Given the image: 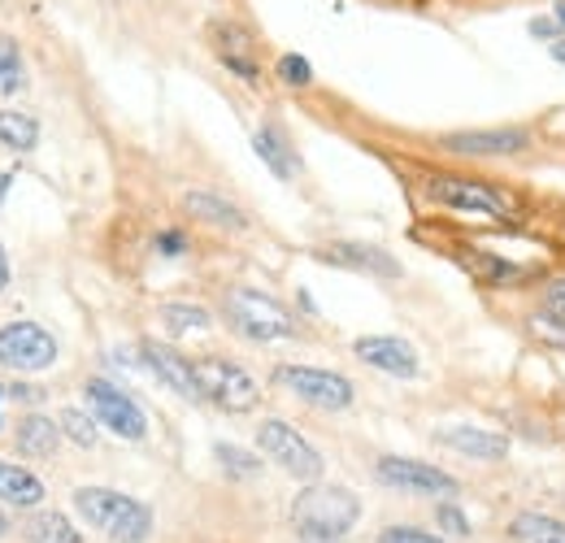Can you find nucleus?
<instances>
[{"label":"nucleus","mask_w":565,"mask_h":543,"mask_svg":"<svg viewBox=\"0 0 565 543\" xmlns=\"http://www.w3.org/2000/svg\"><path fill=\"white\" fill-rule=\"evenodd\" d=\"M74 509L87 526H96L114 543H143L152 535V509L136 496L114 491V487H78Z\"/></svg>","instance_id":"obj_1"},{"label":"nucleus","mask_w":565,"mask_h":543,"mask_svg":"<svg viewBox=\"0 0 565 543\" xmlns=\"http://www.w3.org/2000/svg\"><path fill=\"white\" fill-rule=\"evenodd\" d=\"M361 518V500L349 487H305L291 500V526L305 543H335L344 540Z\"/></svg>","instance_id":"obj_2"},{"label":"nucleus","mask_w":565,"mask_h":543,"mask_svg":"<svg viewBox=\"0 0 565 543\" xmlns=\"http://www.w3.org/2000/svg\"><path fill=\"white\" fill-rule=\"evenodd\" d=\"M222 318L231 322V331H239L244 340L253 343L291 340L300 331L296 318H291V309L282 300H275V296L257 291V287H231L222 296Z\"/></svg>","instance_id":"obj_3"},{"label":"nucleus","mask_w":565,"mask_h":543,"mask_svg":"<svg viewBox=\"0 0 565 543\" xmlns=\"http://www.w3.org/2000/svg\"><path fill=\"white\" fill-rule=\"evenodd\" d=\"M426 196L452 213H470V217H488V222H509L513 201L509 192H500L488 179H470V174H430L426 179Z\"/></svg>","instance_id":"obj_4"},{"label":"nucleus","mask_w":565,"mask_h":543,"mask_svg":"<svg viewBox=\"0 0 565 543\" xmlns=\"http://www.w3.org/2000/svg\"><path fill=\"white\" fill-rule=\"evenodd\" d=\"M196 379H201L205 401H213L222 413H253L262 405L257 379L226 356H196Z\"/></svg>","instance_id":"obj_5"},{"label":"nucleus","mask_w":565,"mask_h":543,"mask_svg":"<svg viewBox=\"0 0 565 543\" xmlns=\"http://www.w3.org/2000/svg\"><path fill=\"white\" fill-rule=\"evenodd\" d=\"M275 383L282 392H291L296 401L322 408V413H340V408L353 405V383L335 370H318V365H279L275 370Z\"/></svg>","instance_id":"obj_6"},{"label":"nucleus","mask_w":565,"mask_h":543,"mask_svg":"<svg viewBox=\"0 0 565 543\" xmlns=\"http://www.w3.org/2000/svg\"><path fill=\"white\" fill-rule=\"evenodd\" d=\"M257 448H262L279 470H287V475L300 478V482L322 478V457H318V448H313L300 430H291L282 417H266V422L257 426Z\"/></svg>","instance_id":"obj_7"},{"label":"nucleus","mask_w":565,"mask_h":543,"mask_svg":"<svg viewBox=\"0 0 565 543\" xmlns=\"http://www.w3.org/2000/svg\"><path fill=\"white\" fill-rule=\"evenodd\" d=\"M83 396H87V405H92V417H96L105 430H114L118 439L140 444L143 435H148L143 408L136 405L122 387H114L109 379H87V383H83Z\"/></svg>","instance_id":"obj_8"},{"label":"nucleus","mask_w":565,"mask_h":543,"mask_svg":"<svg viewBox=\"0 0 565 543\" xmlns=\"http://www.w3.org/2000/svg\"><path fill=\"white\" fill-rule=\"evenodd\" d=\"M57 361V340L40 322H9L0 327V365L18 374L49 370Z\"/></svg>","instance_id":"obj_9"},{"label":"nucleus","mask_w":565,"mask_h":543,"mask_svg":"<svg viewBox=\"0 0 565 543\" xmlns=\"http://www.w3.org/2000/svg\"><path fill=\"white\" fill-rule=\"evenodd\" d=\"M374 475H379V482H387L396 491H409V496H457L461 491V482L448 470L414 461V457H379Z\"/></svg>","instance_id":"obj_10"},{"label":"nucleus","mask_w":565,"mask_h":543,"mask_svg":"<svg viewBox=\"0 0 565 543\" xmlns=\"http://www.w3.org/2000/svg\"><path fill=\"white\" fill-rule=\"evenodd\" d=\"M444 152L457 157H518L531 148V131L526 127H483V131H452L439 139Z\"/></svg>","instance_id":"obj_11"},{"label":"nucleus","mask_w":565,"mask_h":543,"mask_svg":"<svg viewBox=\"0 0 565 543\" xmlns=\"http://www.w3.org/2000/svg\"><path fill=\"white\" fill-rule=\"evenodd\" d=\"M140 361L170 387L179 392L183 401H205L201 392V379H196V361H188L183 352H174L170 343H157V340H143L140 343Z\"/></svg>","instance_id":"obj_12"},{"label":"nucleus","mask_w":565,"mask_h":543,"mask_svg":"<svg viewBox=\"0 0 565 543\" xmlns=\"http://www.w3.org/2000/svg\"><path fill=\"white\" fill-rule=\"evenodd\" d=\"M217 62L231 70L239 83H262V62H257V40L239 22H217L210 31Z\"/></svg>","instance_id":"obj_13"},{"label":"nucleus","mask_w":565,"mask_h":543,"mask_svg":"<svg viewBox=\"0 0 565 543\" xmlns=\"http://www.w3.org/2000/svg\"><path fill=\"white\" fill-rule=\"evenodd\" d=\"M353 352L365 365H374V370H383V374H392V379H414V374H418V352H414V343L396 340V336H361V340L353 343Z\"/></svg>","instance_id":"obj_14"},{"label":"nucleus","mask_w":565,"mask_h":543,"mask_svg":"<svg viewBox=\"0 0 565 543\" xmlns=\"http://www.w3.org/2000/svg\"><path fill=\"white\" fill-rule=\"evenodd\" d=\"M318 257L331 262V266H344V270L370 274V278H401V262L392 253L374 248V244H349L344 239V244H327Z\"/></svg>","instance_id":"obj_15"},{"label":"nucleus","mask_w":565,"mask_h":543,"mask_svg":"<svg viewBox=\"0 0 565 543\" xmlns=\"http://www.w3.org/2000/svg\"><path fill=\"white\" fill-rule=\"evenodd\" d=\"M435 439H439L444 448L461 453V457H475V461H504V457H509V439H504V435L479 430V426H470V422H461V426H444Z\"/></svg>","instance_id":"obj_16"},{"label":"nucleus","mask_w":565,"mask_h":543,"mask_svg":"<svg viewBox=\"0 0 565 543\" xmlns=\"http://www.w3.org/2000/svg\"><path fill=\"white\" fill-rule=\"evenodd\" d=\"M62 444V422L44 417V413H31L18 422V453L22 457H35V461H49Z\"/></svg>","instance_id":"obj_17"},{"label":"nucleus","mask_w":565,"mask_h":543,"mask_svg":"<svg viewBox=\"0 0 565 543\" xmlns=\"http://www.w3.org/2000/svg\"><path fill=\"white\" fill-rule=\"evenodd\" d=\"M44 496H49L44 482L31 475V470H22L13 461H0V504H9V509H35Z\"/></svg>","instance_id":"obj_18"},{"label":"nucleus","mask_w":565,"mask_h":543,"mask_svg":"<svg viewBox=\"0 0 565 543\" xmlns=\"http://www.w3.org/2000/svg\"><path fill=\"white\" fill-rule=\"evenodd\" d=\"M509 543H565V522L562 518H548V513H535V509H522L509 518Z\"/></svg>","instance_id":"obj_19"},{"label":"nucleus","mask_w":565,"mask_h":543,"mask_svg":"<svg viewBox=\"0 0 565 543\" xmlns=\"http://www.w3.org/2000/svg\"><path fill=\"white\" fill-rule=\"evenodd\" d=\"M183 209H188L196 222H210V226H222V231H244V226H248V217H244L235 204L213 196V192H188V196H183Z\"/></svg>","instance_id":"obj_20"},{"label":"nucleus","mask_w":565,"mask_h":543,"mask_svg":"<svg viewBox=\"0 0 565 543\" xmlns=\"http://www.w3.org/2000/svg\"><path fill=\"white\" fill-rule=\"evenodd\" d=\"M40 143V123L22 109H0V148L9 152H31Z\"/></svg>","instance_id":"obj_21"},{"label":"nucleus","mask_w":565,"mask_h":543,"mask_svg":"<svg viewBox=\"0 0 565 543\" xmlns=\"http://www.w3.org/2000/svg\"><path fill=\"white\" fill-rule=\"evenodd\" d=\"M253 148H257V157H262L279 179H291V174H296V152H291V143H287L275 127H262V131L253 136Z\"/></svg>","instance_id":"obj_22"},{"label":"nucleus","mask_w":565,"mask_h":543,"mask_svg":"<svg viewBox=\"0 0 565 543\" xmlns=\"http://www.w3.org/2000/svg\"><path fill=\"white\" fill-rule=\"evenodd\" d=\"M26 543H83L66 513H35L26 522Z\"/></svg>","instance_id":"obj_23"},{"label":"nucleus","mask_w":565,"mask_h":543,"mask_svg":"<svg viewBox=\"0 0 565 543\" xmlns=\"http://www.w3.org/2000/svg\"><path fill=\"white\" fill-rule=\"evenodd\" d=\"M161 322L174 331V336H188V331H210V313L201 305H183V300H170L161 305Z\"/></svg>","instance_id":"obj_24"},{"label":"nucleus","mask_w":565,"mask_h":543,"mask_svg":"<svg viewBox=\"0 0 565 543\" xmlns=\"http://www.w3.org/2000/svg\"><path fill=\"white\" fill-rule=\"evenodd\" d=\"M57 422H62V430L71 435L78 448H96L100 430H96V417H92V413H83V408H66Z\"/></svg>","instance_id":"obj_25"},{"label":"nucleus","mask_w":565,"mask_h":543,"mask_svg":"<svg viewBox=\"0 0 565 543\" xmlns=\"http://www.w3.org/2000/svg\"><path fill=\"white\" fill-rule=\"evenodd\" d=\"M275 74H279L282 87H313V66H309V57H300V53H282L279 62H275Z\"/></svg>","instance_id":"obj_26"},{"label":"nucleus","mask_w":565,"mask_h":543,"mask_svg":"<svg viewBox=\"0 0 565 543\" xmlns=\"http://www.w3.org/2000/svg\"><path fill=\"white\" fill-rule=\"evenodd\" d=\"M213 453H217L222 470H226L231 478H248L262 470V457H253V453H244V448H235V444H217Z\"/></svg>","instance_id":"obj_27"},{"label":"nucleus","mask_w":565,"mask_h":543,"mask_svg":"<svg viewBox=\"0 0 565 543\" xmlns=\"http://www.w3.org/2000/svg\"><path fill=\"white\" fill-rule=\"evenodd\" d=\"M0 87H4V96H13L22 87V53L4 35H0Z\"/></svg>","instance_id":"obj_28"},{"label":"nucleus","mask_w":565,"mask_h":543,"mask_svg":"<svg viewBox=\"0 0 565 543\" xmlns=\"http://www.w3.org/2000/svg\"><path fill=\"white\" fill-rule=\"evenodd\" d=\"M435 522H439L448 535H457V540H466V535H470V518H466L457 504H448V500L435 509Z\"/></svg>","instance_id":"obj_29"},{"label":"nucleus","mask_w":565,"mask_h":543,"mask_svg":"<svg viewBox=\"0 0 565 543\" xmlns=\"http://www.w3.org/2000/svg\"><path fill=\"white\" fill-rule=\"evenodd\" d=\"M544 318L557 322V327H565V274L544 287Z\"/></svg>","instance_id":"obj_30"},{"label":"nucleus","mask_w":565,"mask_h":543,"mask_svg":"<svg viewBox=\"0 0 565 543\" xmlns=\"http://www.w3.org/2000/svg\"><path fill=\"white\" fill-rule=\"evenodd\" d=\"M379 543H444V535H430V531H418V526H387Z\"/></svg>","instance_id":"obj_31"},{"label":"nucleus","mask_w":565,"mask_h":543,"mask_svg":"<svg viewBox=\"0 0 565 543\" xmlns=\"http://www.w3.org/2000/svg\"><path fill=\"white\" fill-rule=\"evenodd\" d=\"M152 244H157L161 257H183V253H188V235H183V231H161Z\"/></svg>","instance_id":"obj_32"},{"label":"nucleus","mask_w":565,"mask_h":543,"mask_svg":"<svg viewBox=\"0 0 565 543\" xmlns=\"http://www.w3.org/2000/svg\"><path fill=\"white\" fill-rule=\"evenodd\" d=\"M526 31H531L535 40H544V44H553V40H562L565 35L562 22H557L553 13H548V18H531V22H526Z\"/></svg>","instance_id":"obj_33"},{"label":"nucleus","mask_w":565,"mask_h":543,"mask_svg":"<svg viewBox=\"0 0 565 543\" xmlns=\"http://www.w3.org/2000/svg\"><path fill=\"white\" fill-rule=\"evenodd\" d=\"M548 53H553V62H562V66H565V35H562V40H553V44H548Z\"/></svg>","instance_id":"obj_34"},{"label":"nucleus","mask_w":565,"mask_h":543,"mask_svg":"<svg viewBox=\"0 0 565 543\" xmlns=\"http://www.w3.org/2000/svg\"><path fill=\"white\" fill-rule=\"evenodd\" d=\"M9 287V257H4V248H0V291Z\"/></svg>","instance_id":"obj_35"},{"label":"nucleus","mask_w":565,"mask_h":543,"mask_svg":"<svg viewBox=\"0 0 565 543\" xmlns=\"http://www.w3.org/2000/svg\"><path fill=\"white\" fill-rule=\"evenodd\" d=\"M553 18L562 22V31H565V0H557V4H553Z\"/></svg>","instance_id":"obj_36"},{"label":"nucleus","mask_w":565,"mask_h":543,"mask_svg":"<svg viewBox=\"0 0 565 543\" xmlns=\"http://www.w3.org/2000/svg\"><path fill=\"white\" fill-rule=\"evenodd\" d=\"M13 188V174H0V201H4V192Z\"/></svg>","instance_id":"obj_37"},{"label":"nucleus","mask_w":565,"mask_h":543,"mask_svg":"<svg viewBox=\"0 0 565 543\" xmlns=\"http://www.w3.org/2000/svg\"><path fill=\"white\" fill-rule=\"evenodd\" d=\"M4 531H9V522H4V513H0V535H4Z\"/></svg>","instance_id":"obj_38"},{"label":"nucleus","mask_w":565,"mask_h":543,"mask_svg":"<svg viewBox=\"0 0 565 543\" xmlns=\"http://www.w3.org/2000/svg\"><path fill=\"white\" fill-rule=\"evenodd\" d=\"M0 396H4V387H0Z\"/></svg>","instance_id":"obj_39"},{"label":"nucleus","mask_w":565,"mask_h":543,"mask_svg":"<svg viewBox=\"0 0 565 543\" xmlns=\"http://www.w3.org/2000/svg\"><path fill=\"white\" fill-rule=\"evenodd\" d=\"M335 543H340V540H335Z\"/></svg>","instance_id":"obj_40"}]
</instances>
